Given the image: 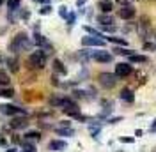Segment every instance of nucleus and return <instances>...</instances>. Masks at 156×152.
<instances>
[{
	"label": "nucleus",
	"mask_w": 156,
	"mask_h": 152,
	"mask_svg": "<svg viewBox=\"0 0 156 152\" xmlns=\"http://www.w3.org/2000/svg\"><path fill=\"white\" fill-rule=\"evenodd\" d=\"M30 46H32V43H30L29 36H27L25 32H18V34L12 37V41L9 43V51H12V53H20V51L29 50Z\"/></svg>",
	"instance_id": "nucleus-1"
},
{
	"label": "nucleus",
	"mask_w": 156,
	"mask_h": 152,
	"mask_svg": "<svg viewBox=\"0 0 156 152\" xmlns=\"http://www.w3.org/2000/svg\"><path fill=\"white\" fill-rule=\"evenodd\" d=\"M29 66L32 69H37V71L44 69V66H46V51L41 50V48H39L37 51H32L29 57Z\"/></svg>",
	"instance_id": "nucleus-2"
},
{
	"label": "nucleus",
	"mask_w": 156,
	"mask_h": 152,
	"mask_svg": "<svg viewBox=\"0 0 156 152\" xmlns=\"http://www.w3.org/2000/svg\"><path fill=\"white\" fill-rule=\"evenodd\" d=\"M98 81H99V85L103 88H114L115 83L119 81V78L115 76V73H99Z\"/></svg>",
	"instance_id": "nucleus-3"
},
{
	"label": "nucleus",
	"mask_w": 156,
	"mask_h": 152,
	"mask_svg": "<svg viewBox=\"0 0 156 152\" xmlns=\"http://www.w3.org/2000/svg\"><path fill=\"white\" fill-rule=\"evenodd\" d=\"M133 73V66L129 62H119L115 64V76L117 78H126Z\"/></svg>",
	"instance_id": "nucleus-4"
},
{
	"label": "nucleus",
	"mask_w": 156,
	"mask_h": 152,
	"mask_svg": "<svg viewBox=\"0 0 156 152\" xmlns=\"http://www.w3.org/2000/svg\"><path fill=\"white\" fill-rule=\"evenodd\" d=\"M0 112L4 115H11V117H16V115H27L25 108H18V106L12 105H2L0 106Z\"/></svg>",
	"instance_id": "nucleus-5"
},
{
	"label": "nucleus",
	"mask_w": 156,
	"mask_h": 152,
	"mask_svg": "<svg viewBox=\"0 0 156 152\" xmlns=\"http://www.w3.org/2000/svg\"><path fill=\"white\" fill-rule=\"evenodd\" d=\"M82 44H83V46H98V48H103V46H105V39L96 37V36H87V37L82 39Z\"/></svg>",
	"instance_id": "nucleus-6"
},
{
	"label": "nucleus",
	"mask_w": 156,
	"mask_h": 152,
	"mask_svg": "<svg viewBox=\"0 0 156 152\" xmlns=\"http://www.w3.org/2000/svg\"><path fill=\"white\" fill-rule=\"evenodd\" d=\"M34 43H36L41 50H48V51H51V50H53V46L50 44V41L44 37V36H41L39 32H36V34H34Z\"/></svg>",
	"instance_id": "nucleus-7"
},
{
	"label": "nucleus",
	"mask_w": 156,
	"mask_h": 152,
	"mask_svg": "<svg viewBox=\"0 0 156 152\" xmlns=\"http://www.w3.org/2000/svg\"><path fill=\"white\" fill-rule=\"evenodd\" d=\"M90 57L94 58L96 62H101V64H108V62H112V55L105 51V50H101V51H94Z\"/></svg>",
	"instance_id": "nucleus-8"
},
{
	"label": "nucleus",
	"mask_w": 156,
	"mask_h": 152,
	"mask_svg": "<svg viewBox=\"0 0 156 152\" xmlns=\"http://www.w3.org/2000/svg\"><path fill=\"white\" fill-rule=\"evenodd\" d=\"M135 7L133 5H122V9H119V16L122 19H131L135 18Z\"/></svg>",
	"instance_id": "nucleus-9"
},
{
	"label": "nucleus",
	"mask_w": 156,
	"mask_h": 152,
	"mask_svg": "<svg viewBox=\"0 0 156 152\" xmlns=\"http://www.w3.org/2000/svg\"><path fill=\"white\" fill-rule=\"evenodd\" d=\"M66 147H68V143L64 140H51L48 143V149L53 152H62V150H66Z\"/></svg>",
	"instance_id": "nucleus-10"
},
{
	"label": "nucleus",
	"mask_w": 156,
	"mask_h": 152,
	"mask_svg": "<svg viewBox=\"0 0 156 152\" xmlns=\"http://www.w3.org/2000/svg\"><path fill=\"white\" fill-rule=\"evenodd\" d=\"M119 97H121L124 103H129V105L135 101V94H133V90H131V88H122V90H121V94H119Z\"/></svg>",
	"instance_id": "nucleus-11"
},
{
	"label": "nucleus",
	"mask_w": 156,
	"mask_h": 152,
	"mask_svg": "<svg viewBox=\"0 0 156 152\" xmlns=\"http://www.w3.org/2000/svg\"><path fill=\"white\" fill-rule=\"evenodd\" d=\"M96 19H98V23H99L101 27H105V25H112V23H114V18L110 16V12H101Z\"/></svg>",
	"instance_id": "nucleus-12"
},
{
	"label": "nucleus",
	"mask_w": 156,
	"mask_h": 152,
	"mask_svg": "<svg viewBox=\"0 0 156 152\" xmlns=\"http://www.w3.org/2000/svg\"><path fill=\"white\" fill-rule=\"evenodd\" d=\"M98 7H99L101 12H112L114 2H112V0H99V2H98Z\"/></svg>",
	"instance_id": "nucleus-13"
},
{
	"label": "nucleus",
	"mask_w": 156,
	"mask_h": 152,
	"mask_svg": "<svg viewBox=\"0 0 156 152\" xmlns=\"http://www.w3.org/2000/svg\"><path fill=\"white\" fill-rule=\"evenodd\" d=\"M27 126H29V122H27L25 117L12 119V122H11V127H12V129H23V127H27Z\"/></svg>",
	"instance_id": "nucleus-14"
},
{
	"label": "nucleus",
	"mask_w": 156,
	"mask_h": 152,
	"mask_svg": "<svg viewBox=\"0 0 156 152\" xmlns=\"http://www.w3.org/2000/svg\"><path fill=\"white\" fill-rule=\"evenodd\" d=\"M128 60H129V64H144V62H147V57L133 53V55H129V57H128Z\"/></svg>",
	"instance_id": "nucleus-15"
},
{
	"label": "nucleus",
	"mask_w": 156,
	"mask_h": 152,
	"mask_svg": "<svg viewBox=\"0 0 156 152\" xmlns=\"http://www.w3.org/2000/svg\"><path fill=\"white\" fill-rule=\"evenodd\" d=\"M53 71H55V73H58V74H66V73H68V69L64 67V64H62L58 58H55V60H53Z\"/></svg>",
	"instance_id": "nucleus-16"
},
{
	"label": "nucleus",
	"mask_w": 156,
	"mask_h": 152,
	"mask_svg": "<svg viewBox=\"0 0 156 152\" xmlns=\"http://www.w3.org/2000/svg\"><path fill=\"white\" fill-rule=\"evenodd\" d=\"M9 83H11V78L7 74V71L0 69V87H7Z\"/></svg>",
	"instance_id": "nucleus-17"
},
{
	"label": "nucleus",
	"mask_w": 156,
	"mask_h": 152,
	"mask_svg": "<svg viewBox=\"0 0 156 152\" xmlns=\"http://www.w3.org/2000/svg\"><path fill=\"white\" fill-rule=\"evenodd\" d=\"M5 64L9 66L11 73H18L20 66H18V60H16V58H7V60H5Z\"/></svg>",
	"instance_id": "nucleus-18"
},
{
	"label": "nucleus",
	"mask_w": 156,
	"mask_h": 152,
	"mask_svg": "<svg viewBox=\"0 0 156 152\" xmlns=\"http://www.w3.org/2000/svg\"><path fill=\"white\" fill-rule=\"evenodd\" d=\"M57 134H58V136H73L75 131H73V127H58Z\"/></svg>",
	"instance_id": "nucleus-19"
},
{
	"label": "nucleus",
	"mask_w": 156,
	"mask_h": 152,
	"mask_svg": "<svg viewBox=\"0 0 156 152\" xmlns=\"http://www.w3.org/2000/svg\"><path fill=\"white\" fill-rule=\"evenodd\" d=\"M14 95V90L9 88V87H2L0 88V97H12Z\"/></svg>",
	"instance_id": "nucleus-20"
},
{
	"label": "nucleus",
	"mask_w": 156,
	"mask_h": 152,
	"mask_svg": "<svg viewBox=\"0 0 156 152\" xmlns=\"http://www.w3.org/2000/svg\"><path fill=\"white\" fill-rule=\"evenodd\" d=\"M107 41H110V43H114V44H121V46H126L128 41L126 39H121V37H105Z\"/></svg>",
	"instance_id": "nucleus-21"
},
{
	"label": "nucleus",
	"mask_w": 156,
	"mask_h": 152,
	"mask_svg": "<svg viewBox=\"0 0 156 152\" xmlns=\"http://www.w3.org/2000/svg\"><path fill=\"white\" fill-rule=\"evenodd\" d=\"M114 51H115L117 55H126V57H129V55H133V53H135L133 50H126V48H115Z\"/></svg>",
	"instance_id": "nucleus-22"
},
{
	"label": "nucleus",
	"mask_w": 156,
	"mask_h": 152,
	"mask_svg": "<svg viewBox=\"0 0 156 152\" xmlns=\"http://www.w3.org/2000/svg\"><path fill=\"white\" fill-rule=\"evenodd\" d=\"M41 138V133L37 131H29V133H25V140H39Z\"/></svg>",
	"instance_id": "nucleus-23"
},
{
	"label": "nucleus",
	"mask_w": 156,
	"mask_h": 152,
	"mask_svg": "<svg viewBox=\"0 0 156 152\" xmlns=\"http://www.w3.org/2000/svg\"><path fill=\"white\" fill-rule=\"evenodd\" d=\"M23 152H36V145L25 140V142H23Z\"/></svg>",
	"instance_id": "nucleus-24"
},
{
	"label": "nucleus",
	"mask_w": 156,
	"mask_h": 152,
	"mask_svg": "<svg viewBox=\"0 0 156 152\" xmlns=\"http://www.w3.org/2000/svg\"><path fill=\"white\" fill-rule=\"evenodd\" d=\"M62 101H64V97H51V99H50V105L62 108Z\"/></svg>",
	"instance_id": "nucleus-25"
},
{
	"label": "nucleus",
	"mask_w": 156,
	"mask_h": 152,
	"mask_svg": "<svg viewBox=\"0 0 156 152\" xmlns=\"http://www.w3.org/2000/svg\"><path fill=\"white\" fill-rule=\"evenodd\" d=\"M7 4H9V9L11 11H18L20 9V0H9Z\"/></svg>",
	"instance_id": "nucleus-26"
},
{
	"label": "nucleus",
	"mask_w": 156,
	"mask_h": 152,
	"mask_svg": "<svg viewBox=\"0 0 156 152\" xmlns=\"http://www.w3.org/2000/svg\"><path fill=\"white\" fill-rule=\"evenodd\" d=\"M58 14H60V16H62V18H68V7H66V5H60V7H58Z\"/></svg>",
	"instance_id": "nucleus-27"
},
{
	"label": "nucleus",
	"mask_w": 156,
	"mask_h": 152,
	"mask_svg": "<svg viewBox=\"0 0 156 152\" xmlns=\"http://www.w3.org/2000/svg\"><path fill=\"white\" fill-rule=\"evenodd\" d=\"M75 19H76V14H75V12H69L68 18H66V21H68V25H73V23H75Z\"/></svg>",
	"instance_id": "nucleus-28"
},
{
	"label": "nucleus",
	"mask_w": 156,
	"mask_h": 152,
	"mask_svg": "<svg viewBox=\"0 0 156 152\" xmlns=\"http://www.w3.org/2000/svg\"><path fill=\"white\" fill-rule=\"evenodd\" d=\"M144 50H149V51H156V44H153V43H144Z\"/></svg>",
	"instance_id": "nucleus-29"
},
{
	"label": "nucleus",
	"mask_w": 156,
	"mask_h": 152,
	"mask_svg": "<svg viewBox=\"0 0 156 152\" xmlns=\"http://www.w3.org/2000/svg\"><path fill=\"white\" fill-rule=\"evenodd\" d=\"M51 12V7L50 5H44L43 9H39V14H50Z\"/></svg>",
	"instance_id": "nucleus-30"
},
{
	"label": "nucleus",
	"mask_w": 156,
	"mask_h": 152,
	"mask_svg": "<svg viewBox=\"0 0 156 152\" xmlns=\"http://www.w3.org/2000/svg\"><path fill=\"white\" fill-rule=\"evenodd\" d=\"M121 142H122V143H133V142H135V138H126V136H122V138H121Z\"/></svg>",
	"instance_id": "nucleus-31"
},
{
	"label": "nucleus",
	"mask_w": 156,
	"mask_h": 152,
	"mask_svg": "<svg viewBox=\"0 0 156 152\" xmlns=\"http://www.w3.org/2000/svg\"><path fill=\"white\" fill-rule=\"evenodd\" d=\"M121 120H122V117H115V119H110L108 122L110 124H117V122H121Z\"/></svg>",
	"instance_id": "nucleus-32"
},
{
	"label": "nucleus",
	"mask_w": 156,
	"mask_h": 152,
	"mask_svg": "<svg viewBox=\"0 0 156 152\" xmlns=\"http://www.w3.org/2000/svg\"><path fill=\"white\" fill-rule=\"evenodd\" d=\"M117 4H121V5H129V2L131 0H115Z\"/></svg>",
	"instance_id": "nucleus-33"
},
{
	"label": "nucleus",
	"mask_w": 156,
	"mask_h": 152,
	"mask_svg": "<svg viewBox=\"0 0 156 152\" xmlns=\"http://www.w3.org/2000/svg\"><path fill=\"white\" fill-rule=\"evenodd\" d=\"M60 127H71L69 120H62V122H60Z\"/></svg>",
	"instance_id": "nucleus-34"
},
{
	"label": "nucleus",
	"mask_w": 156,
	"mask_h": 152,
	"mask_svg": "<svg viewBox=\"0 0 156 152\" xmlns=\"http://www.w3.org/2000/svg\"><path fill=\"white\" fill-rule=\"evenodd\" d=\"M21 18H23V19H29V18H30V12H29V11H25V12H21Z\"/></svg>",
	"instance_id": "nucleus-35"
},
{
	"label": "nucleus",
	"mask_w": 156,
	"mask_h": 152,
	"mask_svg": "<svg viewBox=\"0 0 156 152\" xmlns=\"http://www.w3.org/2000/svg\"><path fill=\"white\" fill-rule=\"evenodd\" d=\"M51 83H53V85H58V80H57V76H51Z\"/></svg>",
	"instance_id": "nucleus-36"
},
{
	"label": "nucleus",
	"mask_w": 156,
	"mask_h": 152,
	"mask_svg": "<svg viewBox=\"0 0 156 152\" xmlns=\"http://www.w3.org/2000/svg\"><path fill=\"white\" fill-rule=\"evenodd\" d=\"M4 145H5V138H2V136H0V147H4Z\"/></svg>",
	"instance_id": "nucleus-37"
},
{
	"label": "nucleus",
	"mask_w": 156,
	"mask_h": 152,
	"mask_svg": "<svg viewBox=\"0 0 156 152\" xmlns=\"http://www.w3.org/2000/svg\"><path fill=\"white\" fill-rule=\"evenodd\" d=\"M85 4V0H76V5H83Z\"/></svg>",
	"instance_id": "nucleus-38"
},
{
	"label": "nucleus",
	"mask_w": 156,
	"mask_h": 152,
	"mask_svg": "<svg viewBox=\"0 0 156 152\" xmlns=\"http://www.w3.org/2000/svg\"><path fill=\"white\" fill-rule=\"evenodd\" d=\"M7 152H16V149H9V150H7Z\"/></svg>",
	"instance_id": "nucleus-39"
},
{
	"label": "nucleus",
	"mask_w": 156,
	"mask_h": 152,
	"mask_svg": "<svg viewBox=\"0 0 156 152\" xmlns=\"http://www.w3.org/2000/svg\"><path fill=\"white\" fill-rule=\"evenodd\" d=\"M36 2H48V0H36Z\"/></svg>",
	"instance_id": "nucleus-40"
},
{
	"label": "nucleus",
	"mask_w": 156,
	"mask_h": 152,
	"mask_svg": "<svg viewBox=\"0 0 156 152\" xmlns=\"http://www.w3.org/2000/svg\"><path fill=\"white\" fill-rule=\"evenodd\" d=\"M2 4H4V0H0V5H2Z\"/></svg>",
	"instance_id": "nucleus-41"
},
{
	"label": "nucleus",
	"mask_w": 156,
	"mask_h": 152,
	"mask_svg": "<svg viewBox=\"0 0 156 152\" xmlns=\"http://www.w3.org/2000/svg\"><path fill=\"white\" fill-rule=\"evenodd\" d=\"M2 60H4V58H2V57H0V62H2Z\"/></svg>",
	"instance_id": "nucleus-42"
}]
</instances>
